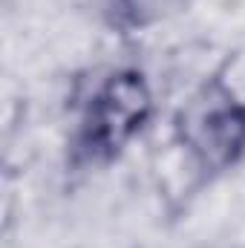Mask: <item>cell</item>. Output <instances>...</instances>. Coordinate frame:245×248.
Returning a JSON list of instances; mask_svg holds the SVG:
<instances>
[{"mask_svg": "<svg viewBox=\"0 0 245 248\" xmlns=\"http://www.w3.org/2000/svg\"><path fill=\"white\" fill-rule=\"evenodd\" d=\"M159 116L153 78L138 63L101 69L72 107L63 136V173L69 179L104 173L150 133Z\"/></svg>", "mask_w": 245, "mask_h": 248, "instance_id": "6da1fadb", "label": "cell"}, {"mask_svg": "<svg viewBox=\"0 0 245 248\" xmlns=\"http://www.w3.org/2000/svg\"><path fill=\"white\" fill-rule=\"evenodd\" d=\"M170 141L196 187L216 185L245 165V93L231 58L205 72L170 116Z\"/></svg>", "mask_w": 245, "mask_h": 248, "instance_id": "7a4b0ae2", "label": "cell"}, {"mask_svg": "<svg viewBox=\"0 0 245 248\" xmlns=\"http://www.w3.org/2000/svg\"><path fill=\"white\" fill-rule=\"evenodd\" d=\"M196 0H104L101 20L116 38H138L184 17Z\"/></svg>", "mask_w": 245, "mask_h": 248, "instance_id": "3957f363", "label": "cell"}]
</instances>
